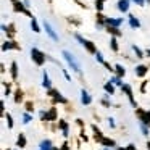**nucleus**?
<instances>
[{"instance_id":"nucleus-22","label":"nucleus","mask_w":150,"mask_h":150,"mask_svg":"<svg viewBox=\"0 0 150 150\" xmlns=\"http://www.w3.org/2000/svg\"><path fill=\"white\" fill-rule=\"evenodd\" d=\"M10 73H11V78H13V79H16V78H18V65H16V62L11 63Z\"/></svg>"},{"instance_id":"nucleus-20","label":"nucleus","mask_w":150,"mask_h":150,"mask_svg":"<svg viewBox=\"0 0 150 150\" xmlns=\"http://www.w3.org/2000/svg\"><path fill=\"white\" fill-rule=\"evenodd\" d=\"M42 86L49 91V89H52V82H50V78H49V74L47 73H44V82H42Z\"/></svg>"},{"instance_id":"nucleus-17","label":"nucleus","mask_w":150,"mask_h":150,"mask_svg":"<svg viewBox=\"0 0 150 150\" xmlns=\"http://www.w3.org/2000/svg\"><path fill=\"white\" fill-rule=\"evenodd\" d=\"M129 26L134 28V29H137V28H140V21L137 20L136 16H132V15H131V16H129Z\"/></svg>"},{"instance_id":"nucleus-48","label":"nucleus","mask_w":150,"mask_h":150,"mask_svg":"<svg viewBox=\"0 0 150 150\" xmlns=\"http://www.w3.org/2000/svg\"><path fill=\"white\" fill-rule=\"evenodd\" d=\"M118 150H127V149H123V147H120V149H118Z\"/></svg>"},{"instance_id":"nucleus-41","label":"nucleus","mask_w":150,"mask_h":150,"mask_svg":"<svg viewBox=\"0 0 150 150\" xmlns=\"http://www.w3.org/2000/svg\"><path fill=\"white\" fill-rule=\"evenodd\" d=\"M60 150H69V145H68V142H65L62 147H60Z\"/></svg>"},{"instance_id":"nucleus-33","label":"nucleus","mask_w":150,"mask_h":150,"mask_svg":"<svg viewBox=\"0 0 150 150\" xmlns=\"http://www.w3.org/2000/svg\"><path fill=\"white\" fill-rule=\"evenodd\" d=\"M111 84H113V86H121V87H123V82H121V78H111Z\"/></svg>"},{"instance_id":"nucleus-46","label":"nucleus","mask_w":150,"mask_h":150,"mask_svg":"<svg viewBox=\"0 0 150 150\" xmlns=\"http://www.w3.org/2000/svg\"><path fill=\"white\" fill-rule=\"evenodd\" d=\"M147 149L150 150V140H149V142H147Z\"/></svg>"},{"instance_id":"nucleus-14","label":"nucleus","mask_w":150,"mask_h":150,"mask_svg":"<svg viewBox=\"0 0 150 150\" xmlns=\"http://www.w3.org/2000/svg\"><path fill=\"white\" fill-rule=\"evenodd\" d=\"M147 69H149V68H147L145 65H139V66L136 68V76H139V78H144V76L147 74Z\"/></svg>"},{"instance_id":"nucleus-23","label":"nucleus","mask_w":150,"mask_h":150,"mask_svg":"<svg viewBox=\"0 0 150 150\" xmlns=\"http://www.w3.org/2000/svg\"><path fill=\"white\" fill-rule=\"evenodd\" d=\"M115 71H116L118 78H123V76L126 74V69H124L121 65H115Z\"/></svg>"},{"instance_id":"nucleus-15","label":"nucleus","mask_w":150,"mask_h":150,"mask_svg":"<svg viewBox=\"0 0 150 150\" xmlns=\"http://www.w3.org/2000/svg\"><path fill=\"white\" fill-rule=\"evenodd\" d=\"M121 23H123V20H115V18H107V21H105L107 26H113V28H118Z\"/></svg>"},{"instance_id":"nucleus-43","label":"nucleus","mask_w":150,"mask_h":150,"mask_svg":"<svg viewBox=\"0 0 150 150\" xmlns=\"http://www.w3.org/2000/svg\"><path fill=\"white\" fill-rule=\"evenodd\" d=\"M102 103H103V105H105V107H110V102H108V100H107V98H103V100H102Z\"/></svg>"},{"instance_id":"nucleus-38","label":"nucleus","mask_w":150,"mask_h":150,"mask_svg":"<svg viewBox=\"0 0 150 150\" xmlns=\"http://www.w3.org/2000/svg\"><path fill=\"white\" fill-rule=\"evenodd\" d=\"M103 66H105V68H107V69H108V71H110V73H113V71H115V69H113V68H111V66H110V63H107V62L103 63Z\"/></svg>"},{"instance_id":"nucleus-1","label":"nucleus","mask_w":150,"mask_h":150,"mask_svg":"<svg viewBox=\"0 0 150 150\" xmlns=\"http://www.w3.org/2000/svg\"><path fill=\"white\" fill-rule=\"evenodd\" d=\"M63 57H65V60L68 62V65L71 66V69L74 73H81V66H79V63L76 62V58L73 57V53H69L68 50H63Z\"/></svg>"},{"instance_id":"nucleus-47","label":"nucleus","mask_w":150,"mask_h":150,"mask_svg":"<svg viewBox=\"0 0 150 150\" xmlns=\"http://www.w3.org/2000/svg\"><path fill=\"white\" fill-rule=\"evenodd\" d=\"M145 53H147V55H149V57H150V49H149V50H147V52H145Z\"/></svg>"},{"instance_id":"nucleus-40","label":"nucleus","mask_w":150,"mask_h":150,"mask_svg":"<svg viewBox=\"0 0 150 150\" xmlns=\"http://www.w3.org/2000/svg\"><path fill=\"white\" fill-rule=\"evenodd\" d=\"M108 124H110V127H115L116 124H115V120L113 118H108Z\"/></svg>"},{"instance_id":"nucleus-4","label":"nucleus","mask_w":150,"mask_h":150,"mask_svg":"<svg viewBox=\"0 0 150 150\" xmlns=\"http://www.w3.org/2000/svg\"><path fill=\"white\" fill-rule=\"evenodd\" d=\"M58 113H57V108H50L49 111H40V120L42 121H55Z\"/></svg>"},{"instance_id":"nucleus-29","label":"nucleus","mask_w":150,"mask_h":150,"mask_svg":"<svg viewBox=\"0 0 150 150\" xmlns=\"http://www.w3.org/2000/svg\"><path fill=\"white\" fill-rule=\"evenodd\" d=\"M139 127H140V131H142L144 136H149V126H145L144 123H140V121H139Z\"/></svg>"},{"instance_id":"nucleus-39","label":"nucleus","mask_w":150,"mask_h":150,"mask_svg":"<svg viewBox=\"0 0 150 150\" xmlns=\"http://www.w3.org/2000/svg\"><path fill=\"white\" fill-rule=\"evenodd\" d=\"M147 82H149V81H144V82H142V86H140V92H142V94H144V92H145V87H147Z\"/></svg>"},{"instance_id":"nucleus-6","label":"nucleus","mask_w":150,"mask_h":150,"mask_svg":"<svg viewBox=\"0 0 150 150\" xmlns=\"http://www.w3.org/2000/svg\"><path fill=\"white\" fill-rule=\"evenodd\" d=\"M11 2H13V10L16 11V13H24V15H28L29 18H34L33 15H31L29 11H28L26 8H24V5L21 4V2H18V0H11Z\"/></svg>"},{"instance_id":"nucleus-19","label":"nucleus","mask_w":150,"mask_h":150,"mask_svg":"<svg viewBox=\"0 0 150 150\" xmlns=\"http://www.w3.org/2000/svg\"><path fill=\"white\" fill-rule=\"evenodd\" d=\"M23 95H24V92L21 89H16V92H15V103H21L23 102Z\"/></svg>"},{"instance_id":"nucleus-18","label":"nucleus","mask_w":150,"mask_h":150,"mask_svg":"<svg viewBox=\"0 0 150 150\" xmlns=\"http://www.w3.org/2000/svg\"><path fill=\"white\" fill-rule=\"evenodd\" d=\"M100 144H102V145H105V147H115V145H116V142H115L113 139H108V137H103V139L100 140Z\"/></svg>"},{"instance_id":"nucleus-35","label":"nucleus","mask_w":150,"mask_h":150,"mask_svg":"<svg viewBox=\"0 0 150 150\" xmlns=\"http://www.w3.org/2000/svg\"><path fill=\"white\" fill-rule=\"evenodd\" d=\"M58 102H60V103H66L68 100H66L65 97H62V95H58L57 98H53V103H58Z\"/></svg>"},{"instance_id":"nucleus-11","label":"nucleus","mask_w":150,"mask_h":150,"mask_svg":"<svg viewBox=\"0 0 150 150\" xmlns=\"http://www.w3.org/2000/svg\"><path fill=\"white\" fill-rule=\"evenodd\" d=\"M81 102H82V105H89L92 102V97L89 95V92L86 91V89L81 91Z\"/></svg>"},{"instance_id":"nucleus-13","label":"nucleus","mask_w":150,"mask_h":150,"mask_svg":"<svg viewBox=\"0 0 150 150\" xmlns=\"http://www.w3.org/2000/svg\"><path fill=\"white\" fill-rule=\"evenodd\" d=\"M39 150H53L52 140H49V139L42 140V142H40V145H39Z\"/></svg>"},{"instance_id":"nucleus-21","label":"nucleus","mask_w":150,"mask_h":150,"mask_svg":"<svg viewBox=\"0 0 150 150\" xmlns=\"http://www.w3.org/2000/svg\"><path fill=\"white\" fill-rule=\"evenodd\" d=\"M103 89H105V92H107L108 95H113L115 94V86L111 84V82H107V84L103 86Z\"/></svg>"},{"instance_id":"nucleus-10","label":"nucleus","mask_w":150,"mask_h":150,"mask_svg":"<svg viewBox=\"0 0 150 150\" xmlns=\"http://www.w3.org/2000/svg\"><path fill=\"white\" fill-rule=\"evenodd\" d=\"M58 127L62 129V134H63V137H68V129H69V126H68V123H66L65 120H60L58 121Z\"/></svg>"},{"instance_id":"nucleus-44","label":"nucleus","mask_w":150,"mask_h":150,"mask_svg":"<svg viewBox=\"0 0 150 150\" xmlns=\"http://www.w3.org/2000/svg\"><path fill=\"white\" fill-rule=\"evenodd\" d=\"M126 149H127V150H136V145H132V144H129V145H127Z\"/></svg>"},{"instance_id":"nucleus-30","label":"nucleus","mask_w":150,"mask_h":150,"mask_svg":"<svg viewBox=\"0 0 150 150\" xmlns=\"http://www.w3.org/2000/svg\"><path fill=\"white\" fill-rule=\"evenodd\" d=\"M132 50H134V52H136L137 58H144V52H142V50H140V49H139V47H137V45H132Z\"/></svg>"},{"instance_id":"nucleus-34","label":"nucleus","mask_w":150,"mask_h":150,"mask_svg":"<svg viewBox=\"0 0 150 150\" xmlns=\"http://www.w3.org/2000/svg\"><path fill=\"white\" fill-rule=\"evenodd\" d=\"M95 60H97L98 63H102V65L105 63V58H103V55H102L100 52H97V53H95Z\"/></svg>"},{"instance_id":"nucleus-3","label":"nucleus","mask_w":150,"mask_h":150,"mask_svg":"<svg viewBox=\"0 0 150 150\" xmlns=\"http://www.w3.org/2000/svg\"><path fill=\"white\" fill-rule=\"evenodd\" d=\"M74 37H76V39H78L79 42L82 44V45L86 47V50H87L89 53H97V47H95V44H94V42H91V40H86V39H82V37L79 36V34H76Z\"/></svg>"},{"instance_id":"nucleus-25","label":"nucleus","mask_w":150,"mask_h":150,"mask_svg":"<svg viewBox=\"0 0 150 150\" xmlns=\"http://www.w3.org/2000/svg\"><path fill=\"white\" fill-rule=\"evenodd\" d=\"M105 21H107V18H105L102 13H97V26H103Z\"/></svg>"},{"instance_id":"nucleus-50","label":"nucleus","mask_w":150,"mask_h":150,"mask_svg":"<svg viewBox=\"0 0 150 150\" xmlns=\"http://www.w3.org/2000/svg\"><path fill=\"white\" fill-rule=\"evenodd\" d=\"M149 2H150V0H149Z\"/></svg>"},{"instance_id":"nucleus-32","label":"nucleus","mask_w":150,"mask_h":150,"mask_svg":"<svg viewBox=\"0 0 150 150\" xmlns=\"http://www.w3.org/2000/svg\"><path fill=\"white\" fill-rule=\"evenodd\" d=\"M95 8H97V11L100 13V11L103 10V0H95Z\"/></svg>"},{"instance_id":"nucleus-8","label":"nucleus","mask_w":150,"mask_h":150,"mask_svg":"<svg viewBox=\"0 0 150 150\" xmlns=\"http://www.w3.org/2000/svg\"><path fill=\"white\" fill-rule=\"evenodd\" d=\"M44 28H45L47 34H49V36L52 37V40H55V42H58V36H57V33H55V31H53V28L50 26V24L47 23V21H45V23H44Z\"/></svg>"},{"instance_id":"nucleus-36","label":"nucleus","mask_w":150,"mask_h":150,"mask_svg":"<svg viewBox=\"0 0 150 150\" xmlns=\"http://www.w3.org/2000/svg\"><path fill=\"white\" fill-rule=\"evenodd\" d=\"M31 120H33V118H31V116H29V115H28V113H24V115H23V123H24V124L31 123Z\"/></svg>"},{"instance_id":"nucleus-28","label":"nucleus","mask_w":150,"mask_h":150,"mask_svg":"<svg viewBox=\"0 0 150 150\" xmlns=\"http://www.w3.org/2000/svg\"><path fill=\"white\" fill-rule=\"evenodd\" d=\"M5 120H7L8 129H11V127H13V118H11V115H10V113H7V115H5Z\"/></svg>"},{"instance_id":"nucleus-2","label":"nucleus","mask_w":150,"mask_h":150,"mask_svg":"<svg viewBox=\"0 0 150 150\" xmlns=\"http://www.w3.org/2000/svg\"><path fill=\"white\" fill-rule=\"evenodd\" d=\"M31 58H33V62L36 63L37 66H42L44 63H45L47 57L44 55L39 49H31Z\"/></svg>"},{"instance_id":"nucleus-24","label":"nucleus","mask_w":150,"mask_h":150,"mask_svg":"<svg viewBox=\"0 0 150 150\" xmlns=\"http://www.w3.org/2000/svg\"><path fill=\"white\" fill-rule=\"evenodd\" d=\"M107 31L110 34H113V36H121V31L118 29V28H113V26H107Z\"/></svg>"},{"instance_id":"nucleus-9","label":"nucleus","mask_w":150,"mask_h":150,"mask_svg":"<svg viewBox=\"0 0 150 150\" xmlns=\"http://www.w3.org/2000/svg\"><path fill=\"white\" fill-rule=\"evenodd\" d=\"M10 49H16V50H20L21 47L18 45V44L15 42V40H7V42H5L4 45H2V50H4V52H7V50H10Z\"/></svg>"},{"instance_id":"nucleus-26","label":"nucleus","mask_w":150,"mask_h":150,"mask_svg":"<svg viewBox=\"0 0 150 150\" xmlns=\"http://www.w3.org/2000/svg\"><path fill=\"white\" fill-rule=\"evenodd\" d=\"M31 28H33L34 33H40V28H39V24H37L36 18H33V20H31Z\"/></svg>"},{"instance_id":"nucleus-42","label":"nucleus","mask_w":150,"mask_h":150,"mask_svg":"<svg viewBox=\"0 0 150 150\" xmlns=\"http://www.w3.org/2000/svg\"><path fill=\"white\" fill-rule=\"evenodd\" d=\"M134 2H136L137 5H140V7H142L144 4H145V0H134Z\"/></svg>"},{"instance_id":"nucleus-49","label":"nucleus","mask_w":150,"mask_h":150,"mask_svg":"<svg viewBox=\"0 0 150 150\" xmlns=\"http://www.w3.org/2000/svg\"><path fill=\"white\" fill-rule=\"evenodd\" d=\"M103 150H110V147H105V149Z\"/></svg>"},{"instance_id":"nucleus-45","label":"nucleus","mask_w":150,"mask_h":150,"mask_svg":"<svg viewBox=\"0 0 150 150\" xmlns=\"http://www.w3.org/2000/svg\"><path fill=\"white\" fill-rule=\"evenodd\" d=\"M63 74H65V78H66V79H68V81H71V78H69V74H68V73H66V71H65V69H63Z\"/></svg>"},{"instance_id":"nucleus-16","label":"nucleus","mask_w":150,"mask_h":150,"mask_svg":"<svg viewBox=\"0 0 150 150\" xmlns=\"http://www.w3.org/2000/svg\"><path fill=\"white\" fill-rule=\"evenodd\" d=\"M26 144H28V140H26V137H24V134H20V136H18V140H16V147L23 149V147H26Z\"/></svg>"},{"instance_id":"nucleus-37","label":"nucleus","mask_w":150,"mask_h":150,"mask_svg":"<svg viewBox=\"0 0 150 150\" xmlns=\"http://www.w3.org/2000/svg\"><path fill=\"white\" fill-rule=\"evenodd\" d=\"M33 107H34L33 102H28V103H26V110H28V111H33V110H34Z\"/></svg>"},{"instance_id":"nucleus-31","label":"nucleus","mask_w":150,"mask_h":150,"mask_svg":"<svg viewBox=\"0 0 150 150\" xmlns=\"http://www.w3.org/2000/svg\"><path fill=\"white\" fill-rule=\"evenodd\" d=\"M110 47H111V50H113V52H118V42H116V39H115V37H111Z\"/></svg>"},{"instance_id":"nucleus-5","label":"nucleus","mask_w":150,"mask_h":150,"mask_svg":"<svg viewBox=\"0 0 150 150\" xmlns=\"http://www.w3.org/2000/svg\"><path fill=\"white\" fill-rule=\"evenodd\" d=\"M136 115L139 116V121H140V123H144L145 126L150 127V111H144V110H140V108H137V110H136Z\"/></svg>"},{"instance_id":"nucleus-7","label":"nucleus","mask_w":150,"mask_h":150,"mask_svg":"<svg viewBox=\"0 0 150 150\" xmlns=\"http://www.w3.org/2000/svg\"><path fill=\"white\" fill-rule=\"evenodd\" d=\"M121 89H123V92H126V95H127V98H129L131 105H132V107H137L136 100H134V95H132V91H131V86L129 84H124Z\"/></svg>"},{"instance_id":"nucleus-27","label":"nucleus","mask_w":150,"mask_h":150,"mask_svg":"<svg viewBox=\"0 0 150 150\" xmlns=\"http://www.w3.org/2000/svg\"><path fill=\"white\" fill-rule=\"evenodd\" d=\"M47 95H50L52 98H57L58 95H62V94H60V92L57 91V89H49V91H47Z\"/></svg>"},{"instance_id":"nucleus-51","label":"nucleus","mask_w":150,"mask_h":150,"mask_svg":"<svg viewBox=\"0 0 150 150\" xmlns=\"http://www.w3.org/2000/svg\"><path fill=\"white\" fill-rule=\"evenodd\" d=\"M103 2H105V0H103Z\"/></svg>"},{"instance_id":"nucleus-12","label":"nucleus","mask_w":150,"mask_h":150,"mask_svg":"<svg viewBox=\"0 0 150 150\" xmlns=\"http://www.w3.org/2000/svg\"><path fill=\"white\" fill-rule=\"evenodd\" d=\"M118 10L126 13V11L129 10V0H120V2H118Z\"/></svg>"}]
</instances>
